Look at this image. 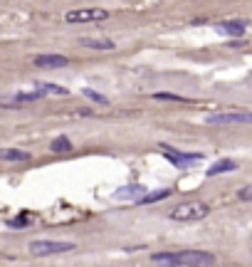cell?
Segmentation results:
<instances>
[{"instance_id":"cell-1","label":"cell","mask_w":252,"mask_h":267,"mask_svg":"<svg viewBox=\"0 0 252 267\" xmlns=\"http://www.w3.org/2000/svg\"><path fill=\"white\" fill-rule=\"evenodd\" d=\"M154 265L163 267H213L215 255L203 250H181V252H156L151 255Z\"/></svg>"},{"instance_id":"cell-2","label":"cell","mask_w":252,"mask_h":267,"mask_svg":"<svg viewBox=\"0 0 252 267\" xmlns=\"http://www.w3.org/2000/svg\"><path fill=\"white\" fill-rule=\"evenodd\" d=\"M208 203H203V201H188V203H181V206H175L171 213H168V218L171 220H178V223H195V220H203V218H208Z\"/></svg>"},{"instance_id":"cell-3","label":"cell","mask_w":252,"mask_h":267,"mask_svg":"<svg viewBox=\"0 0 252 267\" xmlns=\"http://www.w3.org/2000/svg\"><path fill=\"white\" fill-rule=\"evenodd\" d=\"M69 250H75V243H64V240H32L30 243V252L35 257L59 255V252H69Z\"/></svg>"},{"instance_id":"cell-4","label":"cell","mask_w":252,"mask_h":267,"mask_svg":"<svg viewBox=\"0 0 252 267\" xmlns=\"http://www.w3.org/2000/svg\"><path fill=\"white\" fill-rule=\"evenodd\" d=\"M109 13L104 8H84V10H69L64 13L67 22H99V20H106Z\"/></svg>"},{"instance_id":"cell-5","label":"cell","mask_w":252,"mask_h":267,"mask_svg":"<svg viewBox=\"0 0 252 267\" xmlns=\"http://www.w3.org/2000/svg\"><path fill=\"white\" fill-rule=\"evenodd\" d=\"M205 124H252V112H218L205 116Z\"/></svg>"},{"instance_id":"cell-6","label":"cell","mask_w":252,"mask_h":267,"mask_svg":"<svg viewBox=\"0 0 252 267\" xmlns=\"http://www.w3.org/2000/svg\"><path fill=\"white\" fill-rule=\"evenodd\" d=\"M42 92H15L10 96H0V107L3 109H15V107H25L30 102H38Z\"/></svg>"},{"instance_id":"cell-7","label":"cell","mask_w":252,"mask_h":267,"mask_svg":"<svg viewBox=\"0 0 252 267\" xmlns=\"http://www.w3.org/2000/svg\"><path fill=\"white\" fill-rule=\"evenodd\" d=\"M166 151L163 156L175 163L178 169H186V166H191V163H198V161H203V153H183V151H175V149H168V146H163Z\"/></svg>"},{"instance_id":"cell-8","label":"cell","mask_w":252,"mask_h":267,"mask_svg":"<svg viewBox=\"0 0 252 267\" xmlns=\"http://www.w3.org/2000/svg\"><path fill=\"white\" fill-rule=\"evenodd\" d=\"M218 30H223L230 38H242L247 30V22L245 20H223V22H218Z\"/></svg>"},{"instance_id":"cell-9","label":"cell","mask_w":252,"mask_h":267,"mask_svg":"<svg viewBox=\"0 0 252 267\" xmlns=\"http://www.w3.org/2000/svg\"><path fill=\"white\" fill-rule=\"evenodd\" d=\"M35 64L38 67H67L69 59L64 55H40V57H35Z\"/></svg>"},{"instance_id":"cell-10","label":"cell","mask_w":252,"mask_h":267,"mask_svg":"<svg viewBox=\"0 0 252 267\" xmlns=\"http://www.w3.org/2000/svg\"><path fill=\"white\" fill-rule=\"evenodd\" d=\"M146 195V188L143 186H124V188H119L117 191V198H129V201H141Z\"/></svg>"},{"instance_id":"cell-11","label":"cell","mask_w":252,"mask_h":267,"mask_svg":"<svg viewBox=\"0 0 252 267\" xmlns=\"http://www.w3.org/2000/svg\"><path fill=\"white\" fill-rule=\"evenodd\" d=\"M237 169V163H235L233 158H220V161H215L213 166L208 169V176H220V173H230Z\"/></svg>"},{"instance_id":"cell-12","label":"cell","mask_w":252,"mask_h":267,"mask_svg":"<svg viewBox=\"0 0 252 267\" xmlns=\"http://www.w3.org/2000/svg\"><path fill=\"white\" fill-rule=\"evenodd\" d=\"M79 45L92 47V50H112V47H114V42L106 40V38H82L79 40Z\"/></svg>"},{"instance_id":"cell-13","label":"cell","mask_w":252,"mask_h":267,"mask_svg":"<svg viewBox=\"0 0 252 267\" xmlns=\"http://www.w3.org/2000/svg\"><path fill=\"white\" fill-rule=\"evenodd\" d=\"M0 161H30V153L20 149H0Z\"/></svg>"},{"instance_id":"cell-14","label":"cell","mask_w":252,"mask_h":267,"mask_svg":"<svg viewBox=\"0 0 252 267\" xmlns=\"http://www.w3.org/2000/svg\"><path fill=\"white\" fill-rule=\"evenodd\" d=\"M35 89L42 92V94H67V89H64V87L52 84V82H38V84H35Z\"/></svg>"},{"instance_id":"cell-15","label":"cell","mask_w":252,"mask_h":267,"mask_svg":"<svg viewBox=\"0 0 252 267\" xmlns=\"http://www.w3.org/2000/svg\"><path fill=\"white\" fill-rule=\"evenodd\" d=\"M168 195H171L168 188H161V191H156V193H146L138 203H141V206H146V203H158V201H163V198H168Z\"/></svg>"},{"instance_id":"cell-16","label":"cell","mask_w":252,"mask_h":267,"mask_svg":"<svg viewBox=\"0 0 252 267\" xmlns=\"http://www.w3.org/2000/svg\"><path fill=\"white\" fill-rule=\"evenodd\" d=\"M55 153H64V151H72V141L67 139V136H57L55 141H52V146H50Z\"/></svg>"},{"instance_id":"cell-17","label":"cell","mask_w":252,"mask_h":267,"mask_svg":"<svg viewBox=\"0 0 252 267\" xmlns=\"http://www.w3.org/2000/svg\"><path fill=\"white\" fill-rule=\"evenodd\" d=\"M82 92H84V96H89V99H94L97 104H109V99H106V96H101V94H97L94 89H82Z\"/></svg>"},{"instance_id":"cell-18","label":"cell","mask_w":252,"mask_h":267,"mask_svg":"<svg viewBox=\"0 0 252 267\" xmlns=\"http://www.w3.org/2000/svg\"><path fill=\"white\" fill-rule=\"evenodd\" d=\"M237 198H240V201H252V186L240 188V191H237Z\"/></svg>"},{"instance_id":"cell-19","label":"cell","mask_w":252,"mask_h":267,"mask_svg":"<svg viewBox=\"0 0 252 267\" xmlns=\"http://www.w3.org/2000/svg\"><path fill=\"white\" fill-rule=\"evenodd\" d=\"M154 99H168V102H181V96H178V94H166V92H156Z\"/></svg>"}]
</instances>
